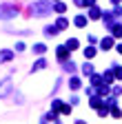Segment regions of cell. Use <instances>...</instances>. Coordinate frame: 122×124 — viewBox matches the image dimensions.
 <instances>
[{
    "label": "cell",
    "instance_id": "6da1fadb",
    "mask_svg": "<svg viewBox=\"0 0 122 124\" xmlns=\"http://www.w3.org/2000/svg\"><path fill=\"white\" fill-rule=\"evenodd\" d=\"M29 11H31L33 18H44V16H49L53 11V2L51 0H33Z\"/></svg>",
    "mask_w": 122,
    "mask_h": 124
},
{
    "label": "cell",
    "instance_id": "7a4b0ae2",
    "mask_svg": "<svg viewBox=\"0 0 122 124\" xmlns=\"http://www.w3.org/2000/svg\"><path fill=\"white\" fill-rule=\"evenodd\" d=\"M18 13H20V9L16 2H2L0 5V20H16Z\"/></svg>",
    "mask_w": 122,
    "mask_h": 124
},
{
    "label": "cell",
    "instance_id": "3957f363",
    "mask_svg": "<svg viewBox=\"0 0 122 124\" xmlns=\"http://www.w3.org/2000/svg\"><path fill=\"white\" fill-rule=\"evenodd\" d=\"M13 89V82H11V78H5V80H0V98H7L9 93Z\"/></svg>",
    "mask_w": 122,
    "mask_h": 124
},
{
    "label": "cell",
    "instance_id": "277c9868",
    "mask_svg": "<svg viewBox=\"0 0 122 124\" xmlns=\"http://www.w3.org/2000/svg\"><path fill=\"white\" fill-rule=\"evenodd\" d=\"M42 33H44V38H56V36L60 33V29H58L56 24H44V27H42Z\"/></svg>",
    "mask_w": 122,
    "mask_h": 124
},
{
    "label": "cell",
    "instance_id": "5b68a950",
    "mask_svg": "<svg viewBox=\"0 0 122 124\" xmlns=\"http://www.w3.org/2000/svg\"><path fill=\"white\" fill-rule=\"evenodd\" d=\"M113 46H115V38H113V36H104V38L100 40V49H102V51L113 49Z\"/></svg>",
    "mask_w": 122,
    "mask_h": 124
},
{
    "label": "cell",
    "instance_id": "8992f818",
    "mask_svg": "<svg viewBox=\"0 0 122 124\" xmlns=\"http://www.w3.org/2000/svg\"><path fill=\"white\" fill-rule=\"evenodd\" d=\"M13 55H16V51H11V49H0V64H7V62H11Z\"/></svg>",
    "mask_w": 122,
    "mask_h": 124
},
{
    "label": "cell",
    "instance_id": "52a82bcc",
    "mask_svg": "<svg viewBox=\"0 0 122 124\" xmlns=\"http://www.w3.org/2000/svg\"><path fill=\"white\" fill-rule=\"evenodd\" d=\"M69 53H71V51L67 49L65 44H60L58 49H56V55H58V60H60V62H67V60H69Z\"/></svg>",
    "mask_w": 122,
    "mask_h": 124
},
{
    "label": "cell",
    "instance_id": "ba28073f",
    "mask_svg": "<svg viewBox=\"0 0 122 124\" xmlns=\"http://www.w3.org/2000/svg\"><path fill=\"white\" fill-rule=\"evenodd\" d=\"M87 22H89V16H84V13H78L73 18V27H78V29H84Z\"/></svg>",
    "mask_w": 122,
    "mask_h": 124
},
{
    "label": "cell",
    "instance_id": "9c48e42d",
    "mask_svg": "<svg viewBox=\"0 0 122 124\" xmlns=\"http://www.w3.org/2000/svg\"><path fill=\"white\" fill-rule=\"evenodd\" d=\"M69 89H71V91H80V89H82V80H80L78 75H71V78H69Z\"/></svg>",
    "mask_w": 122,
    "mask_h": 124
},
{
    "label": "cell",
    "instance_id": "30bf717a",
    "mask_svg": "<svg viewBox=\"0 0 122 124\" xmlns=\"http://www.w3.org/2000/svg\"><path fill=\"white\" fill-rule=\"evenodd\" d=\"M89 106L98 111V108H102V106H104V100H102V98H98V95H91V98H89Z\"/></svg>",
    "mask_w": 122,
    "mask_h": 124
},
{
    "label": "cell",
    "instance_id": "8fae6325",
    "mask_svg": "<svg viewBox=\"0 0 122 124\" xmlns=\"http://www.w3.org/2000/svg\"><path fill=\"white\" fill-rule=\"evenodd\" d=\"M102 13H104V11H102L98 5H96V7H91V9H89V20H100V18H102Z\"/></svg>",
    "mask_w": 122,
    "mask_h": 124
},
{
    "label": "cell",
    "instance_id": "7c38bea8",
    "mask_svg": "<svg viewBox=\"0 0 122 124\" xmlns=\"http://www.w3.org/2000/svg\"><path fill=\"white\" fill-rule=\"evenodd\" d=\"M31 53H36V55L47 53V44H44V42H36V44H31Z\"/></svg>",
    "mask_w": 122,
    "mask_h": 124
},
{
    "label": "cell",
    "instance_id": "4fadbf2b",
    "mask_svg": "<svg viewBox=\"0 0 122 124\" xmlns=\"http://www.w3.org/2000/svg\"><path fill=\"white\" fill-rule=\"evenodd\" d=\"M65 46H67L69 51H78V49H80V40H78V38H69V40L65 42Z\"/></svg>",
    "mask_w": 122,
    "mask_h": 124
},
{
    "label": "cell",
    "instance_id": "5bb4252c",
    "mask_svg": "<svg viewBox=\"0 0 122 124\" xmlns=\"http://www.w3.org/2000/svg\"><path fill=\"white\" fill-rule=\"evenodd\" d=\"M82 55H84L87 60H93V58L98 55V49H96V46H84V49H82Z\"/></svg>",
    "mask_w": 122,
    "mask_h": 124
},
{
    "label": "cell",
    "instance_id": "9a60e30c",
    "mask_svg": "<svg viewBox=\"0 0 122 124\" xmlns=\"http://www.w3.org/2000/svg\"><path fill=\"white\" fill-rule=\"evenodd\" d=\"M42 69H47V60H44V58H40L38 62H33V67H31V73H38V71H42Z\"/></svg>",
    "mask_w": 122,
    "mask_h": 124
},
{
    "label": "cell",
    "instance_id": "2e32d148",
    "mask_svg": "<svg viewBox=\"0 0 122 124\" xmlns=\"http://www.w3.org/2000/svg\"><path fill=\"white\" fill-rule=\"evenodd\" d=\"M56 27H58L60 31L69 29V18H65V16H60V18H56Z\"/></svg>",
    "mask_w": 122,
    "mask_h": 124
},
{
    "label": "cell",
    "instance_id": "e0dca14e",
    "mask_svg": "<svg viewBox=\"0 0 122 124\" xmlns=\"http://www.w3.org/2000/svg\"><path fill=\"white\" fill-rule=\"evenodd\" d=\"M80 71H82V75H89V78H91V75H93V73H96V69H93V64H91V60H89V62H84V64H82V69H80Z\"/></svg>",
    "mask_w": 122,
    "mask_h": 124
},
{
    "label": "cell",
    "instance_id": "ac0fdd59",
    "mask_svg": "<svg viewBox=\"0 0 122 124\" xmlns=\"http://www.w3.org/2000/svg\"><path fill=\"white\" fill-rule=\"evenodd\" d=\"M111 36H113V38H122V22H115V24L111 27Z\"/></svg>",
    "mask_w": 122,
    "mask_h": 124
},
{
    "label": "cell",
    "instance_id": "d6986e66",
    "mask_svg": "<svg viewBox=\"0 0 122 124\" xmlns=\"http://www.w3.org/2000/svg\"><path fill=\"white\" fill-rule=\"evenodd\" d=\"M53 11L62 16V13L67 11V2H53Z\"/></svg>",
    "mask_w": 122,
    "mask_h": 124
},
{
    "label": "cell",
    "instance_id": "ffe728a7",
    "mask_svg": "<svg viewBox=\"0 0 122 124\" xmlns=\"http://www.w3.org/2000/svg\"><path fill=\"white\" fill-rule=\"evenodd\" d=\"M62 100H51V111H56V113H60V108H62Z\"/></svg>",
    "mask_w": 122,
    "mask_h": 124
},
{
    "label": "cell",
    "instance_id": "44dd1931",
    "mask_svg": "<svg viewBox=\"0 0 122 124\" xmlns=\"http://www.w3.org/2000/svg\"><path fill=\"white\" fill-rule=\"evenodd\" d=\"M109 115H111V117H122V108H120V106H111V108H109Z\"/></svg>",
    "mask_w": 122,
    "mask_h": 124
},
{
    "label": "cell",
    "instance_id": "7402d4cb",
    "mask_svg": "<svg viewBox=\"0 0 122 124\" xmlns=\"http://www.w3.org/2000/svg\"><path fill=\"white\" fill-rule=\"evenodd\" d=\"M102 78H104V82H106V84H113V80H115V75H113L111 71H104Z\"/></svg>",
    "mask_w": 122,
    "mask_h": 124
},
{
    "label": "cell",
    "instance_id": "603a6c76",
    "mask_svg": "<svg viewBox=\"0 0 122 124\" xmlns=\"http://www.w3.org/2000/svg\"><path fill=\"white\" fill-rule=\"evenodd\" d=\"M71 111H73V106H71V104H67V102L62 104V108H60V113H62V115H71Z\"/></svg>",
    "mask_w": 122,
    "mask_h": 124
},
{
    "label": "cell",
    "instance_id": "cb8c5ba5",
    "mask_svg": "<svg viewBox=\"0 0 122 124\" xmlns=\"http://www.w3.org/2000/svg\"><path fill=\"white\" fill-rule=\"evenodd\" d=\"M113 75H115V80H122V67L113 64Z\"/></svg>",
    "mask_w": 122,
    "mask_h": 124
},
{
    "label": "cell",
    "instance_id": "d4e9b609",
    "mask_svg": "<svg viewBox=\"0 0 122 124\" xmlns=\"http://www.w3.org/2000/svg\"><path fill=\"white\" fill-rule=\"evenodd\" d=\"M98 117H106V115H109V106H102V108H98Z\"/></svg>",
    "mask_w": 122,
    "mask_h": 124
},
{
    "label": "cell",
    "instance_id": "484cf974",
    "mask_svg": "<svg viewBox=\"0 0 122 124\" xmlns=\"http://www.w3.org/2000/svg\"><path fill=\"white\" fill-rule=\"evenodd\" d=\"M62 64H65V69H67L69 73H73V71H75V64H73V62H71V60H67V62H62Z\"/></svg>",
    "mask_w": 122,
    "mask_h": 124
},
{
    "label": "cell",
    "instance_id": "4316f807",
    "mask_svg": "<svg viewBox=\"0 0 122 124\" xmlns=\"http://www.w3.org/2000/svg\"><path fill=\"white\" fill-rule=\"evenodd\" d=\"M24 49H27V44H24V42H16V44H13V51H18V53L24 51Z\"/></svg>",
    "mask_w": 122,
    "mask_h": 124
},
{
    "label": "cell",
    "instance_id": "83f0119b",
    "mask_svg": "<svg viewBox=\"0 0 122 124\" xmlns=\"http://www.w3.org/2000/svg\"><path fill=\"white\" fill-rule=\"evenodd\" d=\"M111 93H113V98H115V95H120V93H122V86H113V89H111Z\"/></svg>",
    "mask_w": 122,
    "mask_h": 124
},
{
    "label": "cell",
    "instance_id": "f1b7e54d",
    "mask_svg": "<svg viewBox=\"0 0 122 124\" xmlns=\"http://www.w3.org/2000/svg\"><path fill=\"white\" fill-rule=\"evenodd\" d=\"M73 5H75V7H87V5H84V0H73Z\"/></svg>",
    "mask_w": 122,
    "mask_h": 124
},
{
    "label": "cell",
    "instance_id": "f546056e",
    "mask_svg": "<svg viewBox=\"0 0 122 124\" xmlns=\"http://www.w3.org/2000/svg\"><path fill=\"white\" fill-rule=\"evenodd\" d=\"M84 5H87V7L91 9V7H96V0H84Z\"/></svg>",
    "mask_w": 122,
    "mask_h": 124
},
{
    "label": "cell",
    "instance_id": "4dcf8cb0",
    "mask_svg": "<svg viewBox=\"0 0 122 124\" xmlns=\"http://www.w3.org/2000/svg\"><path fill=\"white\" fill-rule=\"evenodd\" d=\"M115 51H118V53L122 55V42H118V44H115Z\"/></svg>",
    "mask_w": 122,
    "mask_h": 124
},
{
    "label": "cell",
    "instance_id": "1f68e13d",
    "mask_svg": "<svg viewBox=\"0 0 122 124\" xmlns=\"http://www.w3.org/2000/svg\"><path fill=\"white\" fill-rule=\"evenodd\" d=\"M111 2H113V5H115V7H118V5H120V2H122V0H111Z\"/></svg>",
    "mask_w": 122,
    "mask_h": 124
},
{
    "label": "cell",
    "instance_id": "d6a6232c",
    "mask_svg": "<svg viewBox=\"0 0 122 124\" xmlns=\"http://www.w3.org/2000/svg\"><path fill=\"white\" fill-rule=\"evenodd\" d=\"M75 124H87V122H84V120H78V122H75Z\"/></svg>",
    "mask_w": 122,
    "mask_h": 124
},
{
    "label": "cell",
    "instance_id": "836d02e7",
    "mask_svg": "<svg viewBox=\"0 0 122 124\" xmlns=\"http://www.w3.org/2000/svg\"><path fill=\"white\" fill-rule=\"evenodd\" d=\"M51 2H60V0H51Z\"/></svg>",
    "mask_w": 122,
    "mask_h": 124
},
{
    "label": "cell",
    "instance_id": "e575fe53",
    "mask_svg": "<svg viewBox=\"0 0 122 124\" xmlns=\"http://www.w3.org/2000/svg\"><path fill=\"white\" fill-rule=\"evenodd\" d=\"M13 2H18V0H13Z\"/></svg>",
    "mask_w": 122,
    "mask_h": 124
}]
</instances>
